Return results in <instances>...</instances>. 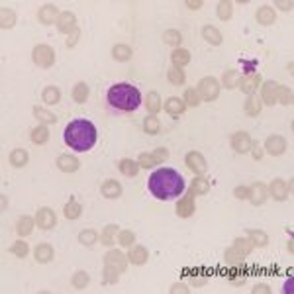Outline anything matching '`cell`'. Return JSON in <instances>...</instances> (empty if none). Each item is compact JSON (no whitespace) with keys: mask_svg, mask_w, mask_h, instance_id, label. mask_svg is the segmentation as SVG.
<instances>
[{"mask_svg":"<svg viewBox=\"0 0 294 294\" xmlns=\"http://www.w3.org/2000/svg\"><path fill=\"white\" fill-rule=\"evenodd\" d=\"M149 192L157 200H173L184 190V179L180 177L179 171L171 167H161L149 177Z\"/></svg>","mask_w":294,"mask_h":294,"instance_id":"cell-1","label":"cell"},{"mask_svg":"<svg viewBox=\"0 0 294 294\" xmlns=\"http://www.w3.org/2000/svg\"><path fill=\"white\" fill-rule=\"evenodd\" d=\"M63 137H65V143L71 147V149H75L79 153H84V151H90L96 145L98 131H96V126L92 122H88L84 118H77V120L67 124Z\"/></svg>","mask_w":294,"mask_h":294,"instance_id":"cell-2","label":"cell"},{"mask_svg":"<svg viewBox=\"0 0 294 294\" xmlns=\"http://www.w3.org/2000/svg\"><path fill=\"white\" fill-rule=\"evenodd\" d=\"M106 100H108V106L114 110V112H120V114H131L139 108L141 104V94L139 90L130 84V82H116L108 88L106 92Z\"/></svg>","mask_w":294,"mask_h":294,"instance_id":"cell-3","label":"cell"},{"mask_svg":"<svg viewBox=\"0 0 294 294\" xmlns=\"http://www.w3.org/2000/svg\"><path fill=\"white\" fill-rule=\"evenodd\" d=\"M32 59L37 67L41 69H49L55 63V51L49 45H35L32 51Z\"/></svg>","mask_w":294,"mask_h":294,"instance_id":"cell-4","label":"cell"},{"mask_svg":"<svg viewBox=\"0 0 294 294\" xmlns=\"http://www.w3.org/2000/svg\"><path fill=\"white\" fill-rule=\"evenodd\" d=\"M198 94L202 100L206 102H214L216 98L220 96V84L214 77H204L200 82H198Z\"/></svg>","mask_w":294,"mask_h":294,"instance_id":"cell-5","label":"cell"},{"mask_svg":"<svg viewBox=\"0 0 294 294\" xmlns=\"http://www.w3.org/2000/svg\"><path fill=\"white\" fill-rule=\"evenodd\" d=\"M184 161H186V167H188L194 175H202V173H206V169H208L204 155L198 153V151H190Z\"/></svg>","mask_w":294,"mask_h":294,"instance_id":"cell-6","label":"cell"},{"mask_svg":"<svg viewBox=\"0 0 294 294\" xmlns=\"http://www.w3.org/2000/svg\"><path fill=\"white\" fill-rule=\"evenodd\" d=\"M231 147H233V151L235 153H247L251 149V137L247 131H235L231 135Z\"/></svg>","mask_w":294,"mask_h":294,"instance_id":"cell-7","label":"cell"},{"mask_svg":"<svg viewBox=\"0 0 294 294\" xmlns=\"http://www.w3.org/2000/svg\"><path fill=\"white\" fill-rule=\"evenodd\" d=\"M35 224H37V228H41V229H51V228H55V224H57L55 212H53L51 208H39L37 214H35Z\"/></svg>","mask_w":294,"mask_h":294,"instance_id":"cell-8","label":"cell"},{"mask_svg":"<svg viewBox=\"0 0 294 294\" xmlns=\"http://www.w3.org/2000/svg\"><path fill=\"white\" fill-rule=\"evenodd\" d=\"M239 88H241V92H245V94H255L257 92V88L261 86V75L259 73H251V75H247V77H243V79H239V84H237Z\"/></svg>","mask_w":294,"mask_h":294,"instance_id":"cell-9","label":"cell"},{"mask_svg":"<svg viewBox=\"0 0 294 294\" xmlns=\"http://www.w3.org/2000/svg\"><path fill=\"white\" fill-rule=\"evenodd\" d=\"M278 82H275V81H269V82H265L263 84V92H261V102L263 104H267V106H275L277 104V96H278Z\"/></svg>","mask_w":294,"mask_h":294,"instance_id":"cell-10","label":"cell"},{"mask_svg":"<svg viewBox=\"0 0 294 294\" xmlns=\"http://www.w3.org/2000/svg\"><path fill=\"white\" fill-rule=\"evenodd\" d=\"M265 149H267V153H271L273 157L282 155L284 149H286V141H284V137H280V135H269L267 141H265Z\"/></svg>","mask_w":294,"mask_h":294,"instance_id":"cell-11","label":"cell"},{"mask_svg":"<svg viewBox=\"0 0 294 294\" xmlns=\"http://www.w3.org/2000/svg\"><path fill=\"white\" fill-rule=\"evenodd\" d=\"M194 210H196V206H194V194L188 192V194H184L182 198L179 200V204H177V214H179L180 218H190V216L194 214Z\"/></svg>","mask_w":294,"mask_h":294,"instance_id":"cell-12","label":"cell"},{"mask_svg":"<svg viewBox=\"0 0 294 294\" xmlns=\"http://www.w3.org/2000/svg\"><path fill=\"white\" fill-rule=\"evenodd\" d=\"M104 263L110 265V267H114V269H118L120 273H124V271H126V265H128V257H126L122 251L112 249V251H108V253L104 255Z\"/></svg>","mask_w":294,"mask_h":294,"instance_id":"cell-13","label":"cell"},{"mask_svg":"<svg viewBox=\"0 0 294 294\" xmlns=\"http://www.w3.org/2000/svg\"><path fill=\"white\" fill-rule=\"evenodd\" d=\"M57 18H59V10H57L55 4H45V6H41L39 12H37V20H39L43 26H49V24L57 22Z\"/></svg>","mask_w":294,"mask_h":294,"instance_id":"cell-14","label":"cell"},{"mask_svg":"<svg viewBox=\"0 0 294 294\" xmlns=\"http://www.w3.org/2000/svg\"><path fill=\"white\" fill-rule=\"evenodd\" d=\"M184 110H186V104H184L182 98H179V96H171V98H167V102H165V112H167L169 116L179 118V116H182V112H184Z\"/></svg>","mask_w":294,"mask_h":294,"instance_id":"cell-15","label":"cell"},{"mask_svg":"<svg viewBox=\"0 0 294 294\" xmlns=\"http://www.w3.org/2000/svg\"><path fill=\"white\" fill-rule=\"evenodd\" d=\"M271 194L275 200H286L288 194H290V182L286 184L282 179H275L271 184Z\"/></svg>","mask_w":294,"mask_h":294,"instance_id":"cell-16","label":"cell"},{"mask_svg":"<svg viewBox=\"0 0 294 294\" xmlns=\"http://www.w3.org/2000/svg\"><path fill=\"white\" fill-rule=\"evenodd\" d=\"M75 22H77V18H75L73 12H61L55 24H57V30H59L61 33H71V32L77 28Z\"/></svg>","mask_w":294,"mask_h":294,"instance_id":"cell-17","label":"cell"},{"mask_svg":"<svg viewBox=\"0 0 294 294\" xmlns=\"http://www.w3.org/2000/svg\"><path fill=\"white\" fill-rule=\"evenodd\" d=\"M249 200L255 206L265 204V200H267V186L263 182H255L253 186H249Z\"/></svg>","mask_w":294,"mask_h":294,"instance_id":"cell-18","label":"cell"},{"mask_svg":"<svg viewBox=\"0 0 294 294\" xmlns=\"http://www.w3.org/2000/svg\"><path fill=\"white\" fill-rule=\"evenodd\" d=\"M57 167H59V171H63V173H75V171H79L81 163H79V159L73 157V155H59V157H57Z\"/></svg>","mask_w":294,"mask_h":294,"instance_id":"cell-19","label":"cell"},{"mask_svg":"<svg viewBox=\"0 0 294 294\" xmlns=\"http://www.w3.org/2000/svg\"><path fill=\"white\" fill-rule=\"evenodd\" d=\"M33 255H35L37 263H49L55 257V251H53V247L49 243H39L35 247V251H33Z\"/></svg>","mask_w":294,"mask_h":294,"instance_id":"cell-20","label":"cell"},{"mask_svg":"<svg viewBox=\"0 0 294 294\" xmlns=\"http://www.w3.org/2000/svg\"><path fill=\"white\" fill-rule=\"evenodd\" d=\"M261 108H263L261 98H259V96H255V94H249V96H247V100H245V106H243L245 114L251 116V118H255V116H259V114H261Z\"/></svg>","mask_w":294,"mask_h":294,"instance_id":"cell-21","label":"cell"},{"mask_svg":"<svg viewBox=\"0 0 294 294\" xmlns=\"http://www.w3.org/2000/svg\"><path fill=\"white\" fill-rule=\"evenodd\" d=\"M147 257H149V253H147V249H145V247H141V245L130 247L128 261H130L131 265H145V263H147Z\"/></svg>","mask_w":294,"mask_h":294,"instance_id":"cell-22","label":"cell"},{"mask_svg":"<svg viewBox=\"0 0 294 294\" xmlns=\"http://www.w3.org/2000/svg\"><path fill=\"white\" fill-rule=\"evenodd\" d=\"M100 192H102L104 198H120V196H122V184H120L118 180L110 179V180H106V182L102 184Z\"/></svg>","mask_w":294,"mask_h":294,"instance_id":"cell-23","label":"cell"},{"mask_svg":"<svg viewBox=\"0 0 294 294\" xmlns=\"http://www.w3.org/2000/svg\"><path fill=\"white\" fill-rule=\"evenodd\" d=\"M171 61H173V65L177 69H182L184 65L190 63V51H188V49H182V47H177L175 51L171 53Z\"/></svg>","mask_w":294,"mask_h":294,"instance_id":"cell-24","label":"cell"},{"mask_svg":"<svg viewBox=\"0 0 294 294\" xmlns=\"http://www.w3.org/2000/svg\"><path fill=\"white\" fill-rule=\"evenodd\" d=\"M131 55H133L131 47H130V45H126V43H118V45H114V47H112V57H114L116 61H120V63L130 61V59H131Z\"/></svg>","mask_w":294,"mask_h":294,"instance_id":"cell-25","label":"cell"},{"mask_svg":"<svg viewBox=\"0 0 294 294\" xmlns=\"http://www.w3.org/2000/svg\"><path fill=\"white\" fill-rule=\"evenodd\" d=\"M255 18H257V22H259L261 26H271V24H275L277 14H275V10H273L271 6H261V8L257 10Z\"/></svg>","mask_w":294,"mask_h":294,"instance_id":"cell-26","label":"cell"},{"mask_svg":"<svg viewBox=\"0 0 294 294\" xmlns=\"http://www.w3.org/2000/svg\"><path fill=\"white\" fill-rule=\"evenodd\" d=\"M28 159H30V155H28V151H26V149H14V151L10 153V157H8L10 165H12V167H16V169L26 167V165H28Z\"/></svg>","mask_w":294,"mask_h":294,"instance_id":"cell-27","label":"cell"},{"mask_svg":"<svg viewBox=\"0 0 294 294\" xmlns=\"http://www.w3.org/2000/svg\"><path fill=\"white\" fill-rule=\"evenodd\" d=\"M118 169H120V173L126 175V177H135L141 167H139V163L133 161V159H122V161L118 163Z\"/></svg>","mask_w":294,"mask_h":294,"instance_id":"cell-28","label":"cell"},{"mask_svg":"<svg viewBox=\"0 0 294 294\" xmlns=\"http://www.w3.org/2000/svg\"><path fill=\"white\" fill-rule=\"evenodd\" d=\"M41 100L45 104H57L61 100V90L57 86H45L41 92Z\"/></svg>","mask_w":294,"mask_h":294,"instance_id":"cell-29","label":"cell"},{"mask_svg":"<svg viewBox=\"0 0 294 294\" xmlns=\"http://www.w3.org/2000/svg\"><path fill=\"white\" fill-rule=\"evenodd\" d=\"M202 37L210 43V45H222V33L218 28L214 26H204L202 28Z\"/></svg>","mask_w":294,"mask_h":294,"instance_id":"cell-30","label":"cell"},{"mask_svg":"<svg viewBox=\"0 0 294 294\" xmlns=\"http://www.w3.org/2000/svg\"><path fill=\"white\" fill-rule=\"evenodd\" d=\"M33 224H35V220H32L30 216H22V218L18 220V224H16V233H18L20 237L30 235V233L33 231Z\"/></svg>","mask_w":294,"mask_h":294,"instance_id":"cell-31","label":"cell"},{"mask_svg":"<svg viewBox=\"0 0 294 294\" xmlns=\"http://www.w3.org/2000/svg\"><path fill=\"white\" fill-rule=\"evenodd\" d=\"M208 190H210V182L204 179V177H196L194 180H192V186H190V192L194 194V196H200V194H208Z\"/></svg>","mask_w":294,"mask_h":294,"instance_id":"cell-32","label":"cell"},{"mask_svg":"<svg viewBox=\"0 0 294 294\" xmlns=\"http://www.w3.org/2000/svg\"><path fill=\"white\" fill-rule=\"evenodd\" d=\"M88 92H90V90H88V84H86V82H77L75 88H73V100H75L77 104L86 102Z\"/></svg>","mask_w":294,"mask_h":294,"instance_id":"cell-33","label":"cell"},{"mask_svg":"<svg viewBox=\"0 0 294 294\" xmlns=\"http://www.w3.org/2000/svg\"><path fill=\"white\" fill-rule=\"evenodd\" d=\"M247 235H249V241L253 245H257V247H265L269 243V235L261 229H247Z\"/></svg>","mask_w":294,"mask_h":294,"instance_id":"cell-34","label":"cell"},{"mask_svg":"<svg viewBox=\"0 0 294 294\" xmlns=\"http://www.w3.org/2000/svg\"><path fill=\"white\" fill-rule=\"evenodd\" d=\"M30 137H32V141H33L35 145L47 143V139H49V130H47V126H37V128H33Z\"/></svg>","mask_w":294,"mask_h":294,"instance_id":"cell-35","label":"cell"},{"mask_svg":"<svg viewBox=\"0 0 294 294\" xmlns=\"http://www.w3.org/2000/svg\"><path fill=\"white\" fill-rule=\"evenodd\" d=\"M63 214H65L67 220H79L81 214H82V206L77 200H69L67 206H65V210H63Z\"/></svg>","mask_w":294,"mask_h":294,"instance_id":"cell-36","label":"cell"},{"mask_svg":"<svg viewBox=\"0 0 294 294\" xmlns=\"http://www.w3.org/2000/svg\"><path fill=\"white\" fill-rule=\"evenodd\" d=\"M182 100H184V104H186V106L196 108V106H200L202 98H200L198 90H194V88H186V90H184V96H182Z\"/></svg>","mask_w":294,"mask_h":294,"instance_id":"cell-37","label":"cell"},{"mask_svg":"<svg viewBox=\"0 0 294 294\" xmlns=\"http://www.w3.org/2000/svg\"><path fill=\"white\" fill-rule=\"evenodd\" d=\"M33 116H35L41 124H55V122H57V116H55V114H51L49 110H45V108H41V106H33Z\"/></svg>","mask_w":294,"mask_h":294,"instance_id":"cell-38","label":"cell"},{"mask_svg":"<svg viewBox=\"0 0 294 294\" xmlns=\"http://www.w3.org/2000/svg\"><path fill=\"white\" fill-rule=\"evenodd\" d=\"M143 130L149 133V135H157L161 131V122L157 116H147L145 122H143Z\"/></svg>","mask_w":294,"mask_h":294,"instance_id":"cell-39","label":"cell"},{"mask_svg":"<svg viewBox=\"0 0 294 294\" xmlns=\"http://www.w3.org/2000/svg\"><path fill=\"white\" fill-rule=\"evenodd\" d=\"M239 71H235V69H229V71H226L224 73V77H222V82H224V86L226 88H235L237 84H239Z\"/></svg>","mask_w":294,"mask_h":294,"instance_id":"cell-40","label":"cell"},{"mask_svg":"<svg viewBox=\"0 0 294 294\" xmlns=\"http://www.w3.org/2000/svg\"><path fill=\"white\" fill-rule=\"evenodd\" d=\"M145 104H147V110H149V114L155 116V114L161 110V98H159V94H157V92H149V94H147Z\"/></svg>","mask_w":294,"mask_h":294,"instance_id":"cell-41","label":"cell"},{"mask_svg":"<svg viewBox=\"0 0 294 294\" xmlns=\"http://www.w3.org/2000/svg\"><path fill=\"white\" fill-rule=\"evenodd\" d=\"M161 37H163V41H165L167 45H173V47H179L180 41H182V35H180L179 30H167V32H163Z\"/></svg>","mask_w":294,"mask_h":294,"instance_id":"cell-42","label":"cell"},{"mask_svg":"<svg viewBox=\"0 0 294 294\" xmlns=\"http://www.w3.org/2000/svg\"><path fill=\"white\" fill-rule=\"evenodd\" d=\"M167 79H169V82H171L173 86H180V84H184V81H186V77H184V71H182V69H177V67L169 69V73H167Z\"/></svg>","mask_w":294,"mask_h":294,"instance_id":"cell-43","label":"cell"},{"mask_svg":"<svg viewBox=\"0 0 294 294\" xmlns=\"http://www.w3.org/2000/svg\"><path fill=\"white\" fill-rule=\"evenodd\" d=\"M224 259H226V263L231 265V267H241V265H243V255H241L237 249H233V247L226 251Z\"/></svg>","mask_w":294,"mask_h":294,"instance_id":"cell-44","label":"cell"},{"mask_svg":"<svg viewBox=\"0 0 294 294\" xmlns=\"http://www.w3.org/2000/svg\"><path fill=\"white\" fill-rule=\"evenodd\" d=\"M233 249H237L241 255H249L253 251V243L249 239H243V237H237L235 243H233Z\"/></svg>","mask_w":294,"mask_h":294,"instance_id":"cell-45","label":"cell"},{"mask_svg":"<svg viewBox=\"0 0 294 294\" xmlns=\"http://www.w3.org/2000/svg\"><path fill=\"white\" fill-rule=\"evenodd\" d=\"M120 229H118V226H106V229L100 233V241L104 243V245H112L114 241H116V233H118Z\"/></svg>","mask_w":294,"mask_h":294,"instance_id":"cell-46","label":"cell"},{"mask_svg":"<svg viewBox=\"0 0 294 294\" xmlns=\"http://www.w3.org/2000/svg\"><path fill=\"white\" fill-rule=\"evenodd\" d=\"M79 241L82 245H86V247H90V245H94L98 241V233L94 229H84V231L79 233Z\"/></svg>","mask_w":294,"mask_h":294,"instance_id":"cell-47","label":"cell"},{"mask_svg":"<svg viewBox=\"0 0 294 294\" xmlns=\"http://www.w3.org/2000/svg\"><path fill=\"white\" fill-rule=\"evenodd\" d=\"M231 14H233V6H231V2H220L218 4V18L220 20H224V22H228L229 18H231Z\"/></svg>","mask_w":294,"mask_h":294,"instance_id":"cell-48","label":"cell"},{"mask_svg":"<svg viewBox=\"0 0 294 294\" xmlns=\"http://www.w3.org/2000/svg\"><path fill=\"white\" fill-rule=\"evenodd\" d=\"M16 24V14L10 10V8H2V30H10L12 26Z\"/></svg>","mask_w":294,"mask_h":294,"instance_id":"cell-49","label":"cell"},{"mask_svg":"<svg viewBox=\"0 0 294 294\" xmlns=\"http://www.w3.org/2000/svg\"><path fill=\"white\" fill-rule=\"evenodd\" d=\"M277 102H280V104H284V106H290V104H292V90L286 88V86H278Z\"/></svg>","mask_w":294,"mask_h":294,"instance_id":"cell-50","label":"cell"},{"mask_svg":"<svg viewBox=\"0 0 294 294\" xmlns=\"http://www.w3.org/2000/svg\"><path fill=\"white\" fill-rule=\"evenodd\" d=\"M28 251H30V247H28V243L26 241H16L14 245H12V247H10V253L12 255H16V257H26L28 255Z\"/></svg>","mask_w":294,"mask_h":294,"instance_id":"cell-51","label":"cell"},{"mask_svg":"<svg viewBox=\"0 0 294 294\" xmlns=\"http://www.w3.org/2000/svg\"><path fill=\"white\" fill-rule=\"evenodd\" d=\"M118 241L124 245V247H131L133 241H135V233H133V231H130V229L118 231Z\"/></svg>","mask_w":294,"mask_h":294,"instance_id":"cell-52","label":"cell"},{"mask_svg":"<svg viewBox=\"0 0 294 294\" xmlns=\"http://www.w3.org/2000/svg\"><path fill=\"white\" fill-rule=\"evenodd\" d=\"M88 280H90V278H88V275H86L84 271H77L75 277L71 278V284H73L75 288H84V286L88 284Z\"/></svg>","mask_w":294,"mask_h":294,"instance_id":"cell-53","label":"cell"},{"mask_svg":"<svg viewBox=\"0 0 294 294\" xmlns=\"http://www.w3.org/2000/svg\"><path fill=\"white\" fill-rule=\"evenodd\" d=\"M118 273H120L118 269L106 265V267H104V278H102V282H104V284H114V282H118Z\"/></svg>","mask_w":294,"mask_h":294,"instance_id":"cell-54","label":"cell"},{"mask_svg":"<svg viewBox=\"0 0 294 294\" xmlns=\"http://www.w3.org/2000/svg\"><path fill=\"white\" fill-rule=\"evenodd\" d=\"M137 163H139V167H143V169H149V167H155V165H157L153 153H141L139 159H137Z\"/></svg>","mask_w":294,"mask_h":294,"instance_id":"cell-55","label":"cell"},{"mask_svg":"<svg viewBox=\"0 0 294 294\" xmlns=\"http://www.w3.org/2000/svg\"><path fill=\"white\" fill-rule=\"evenodd\" d=\"M233 194H235V198H239V200L249 198V186H237L233 190Z\"/></svg>","mask_w":294,"mask_h":294,"instance_id":"cell-56","label":"cell"},{"mask_svg":"<svg viewBox=\"0 0 294 294\" xmlns=\"http://www.w3.org/2000/svg\"><path fill=\"white\" fill-rule=\"evenodd\" d=\"M79 37H81V30L75 28V30L69 33V37H67V47H73V45L79 41Z\"/></svg>","mask_w":294,"mask_h":294,"instance_id":"cell-57","label":"cell"},{"mask_svg":"<svg viewBox=\"0 0 294 294\" xmlns=\"http://www.w3.org/2000/svg\"><path fill=\"white\" fill-rule=\"evenodd\" d=\"M249 151L253 153V159H261L263 157V147L259 143H251V149Z\"/></svg>","mask_w":294,"mask_h":294,"instance_id":"cell-58","label":"cell"},{"mask_svg":"<svg viewBox=\"0 0 294 294\" xmlns=\"http://www.w3.org/2000/svg\"><path fill=\"white\" fill-rule=\"evenodd\" d=\"M186 6H188L190 10H200V8H202V0H196V2H192V0H188Z\"/></svg>","mask_w":294,"mask_h":294,"instance_id":"cell-59","label":"cell"},{"mask_svg":"<svg viewBox=\"0 0 294 294\" xmlns=\"http://www.w3.org/2000/svg\"><path fill=\"white\" fill-rule=\"evenodd\" d=\"M253 292H255V294H257V292H265V294H269V292H271V288H269L267 284H257V286L253 288Z\"/></svg>","mask_w":294,"mask_h":294,"instance_id":"cell-60","label":"cell"},{"mask_svg":"<svg viewBox=\"0 0 294 294\" xmlns=\"http://www.w3.org/2000/svg\"><path fill=\"white\" fill-rule=\"evenodd\" d=\"M277 6H278L280 10H284V12H290V10H292V2H277Z\"/></svg>","mask_w":294,"mask_h":294,"instance_id":"cell-61","label":"cell"},{"mask_svg":"<svg viewBox=\"0 0 294 294\" xmlns=\"http://www.w3.org/2000/svg\"><path fill=\"white\" fill-rule=\"evenodd\" d=\"M171 292H188V288H186L184 284H173Z\"/></svg>","mask_w":294,"mask_h":294,"instance_id":"cell-62","label":"cell"},{"mask_svg":"<svg viewBox=\"0 0 294 294\" xmlns=\"http://www.w3.org/2000/svg\"><path fill=\"white\" fill-rule=\"evenodd\" d=\"M290 286H292V280H288V282H286V286H284V290H286V292H290V290H292Z\"/></svg>","mask_w":294,"mask_h":294,"instance_id":"cell-63","label":"cell"}]
</instances>
